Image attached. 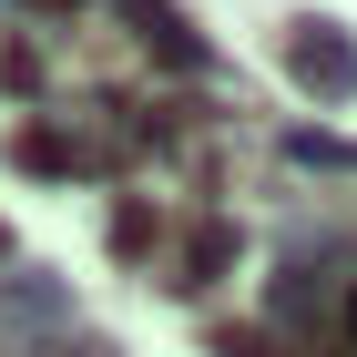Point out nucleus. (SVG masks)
<instances>
[{
  "label": "nucleus",
  "mask_w": 357,
  "mask_h": 357,
  "mask_svg": "<svg viewBox=\"0 0 357 357\" xmlns=\"http://www.w3.org/2000/svg\"><path fill=\"white\" fill-rule=\"evenodd\" d=\"M286 52H296V82H306V92H347V82H357V72H347V41H337L327 21H296Z\"/></svg>",
  "instance_id": "f257e3e1"
},
{
  "label": "nucleus",
  "mask_w": 357,
  "mask_h": 357,
  "mask_svg": "<svg viewBox=\"0 0 357 357\" xmlns=\"http://www.w3.org/2000/svg\"><path fill=\"white\" fill-rule=\"evenodd\" d=\"M133 31H143V41H153V52H164V61H174V72H194V61H204V41H194V31H184V21H174L164 0H133Z\"/></svg>",
  "instance_id": "f03ea898"
},
{
  "label": "nucleus",
  "mask_w": 357,
  "mask_h": 357,
  "mask_svg": "<svg viewBox=\"0 0 357 357\" xmlns=\"http://www.w3.org/2000/svg\"><path fill=\"white\" fill-rule=\"evenodd\" d=\"M10 164L21 174H82V153H72V133H52V123H21V133H10Z\"/></svg>",
  "instance_id": "7ed1b4c3"
},
{
  "label": "nucleus",
  "mask_w": 357,
  "mask_h": 357,
  "mask_svg": "<svg viewBox=\"0 0 357 357\" xmlns=\"http://www.w3.org/2000/svg\"><path fill=\"white\" fill-rule=\"evenodd\" d=\"M153 235H164V215L153 204H112V255L133 266V255H153Z\"/></svg>",
  "instance_id": "20e7f679"
},
{
  "label": "nucleus",
  "mask_w": 357,
  "mask_h": 357,
  "mask_svg": "<svg viewBox=\"0 0 357 357\" xmlns=\"http://www.w3.org/2000/svg\"><path fill=\"white\" fill-rule=\"evenodd\" d=\"M225 255H235V225H204V235L184 245V275L204 286V275H225Z\"/></svg>",
  "instance_id": "39448f33"
},
{
  "label": "nucleus",
  "mask_w": 357,
  "mask_h": 357,
  "mask_svg": "<svg viewBox=\"0 0 357 357\" xmlns=\"http://www.w3.org/2000/svg\"><path fill=\"white\" fill-rule=\"evenodd\" d=\"M0 82H10V92H41V52H31V41H10V52H0Z\"/></svg>",
  "instance_id": "423d86ee"
},
{
  "label": "nucleus",
  "mask_w": 357,
  "mask_h": 357,
  "mask_svg": "<svg viewBox=\"0 0 357 357\" xmlns=\"http://www.w3.org/2000/svg\"><path fill=\"white\" fill-rule=\"evenodd\" d=\"M31 10H82V0H31Z\"/></svg>",
  "instance_id": "0eeeda50"
}]
</instances>
